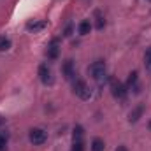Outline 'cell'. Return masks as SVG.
I'll use <instances>...</instances> for the list:
<instances>
[{
	"instance_id": "cell-13",
	"label": "cell",
	"mask_w": 151,
	"mask_h": 151,
	"mask_svg": "<svg viewBox=\"0 0 151 151\" xmlns=\"http://www.w3.org/2000/svg\"><path fill=\"white\" fill-rule=\"evenodd\" d=\"M90 30H91V23H90L88 19H84V21H81V23L77 25V32H79L81 35H88Z\"/></svg>"
},
{
	"instance_id": "cell-3",
	"label": "cell",
	"mask_w": 151,
	"mask_h": 151,
	"mask_svg": "<svg viewBox=\"0 0 151 151\" xmlns=\"http://www.w3.org/2000/svg\"><path fill=\"white\" fill-rule=\"evenodd\" d=\"M111 93H113L114 99L123 100V99L127 97V84H123V83L113 79V81H111Z\"/></svg>"
},
{
	"instance_id": "cell-14",
	"label": "cell",
	"mask_w": 151,
	"mask_h": 151,
	"mask_svg": "<svg viewBox=\"0 0 151 151\" xmlns=\"http://www.w3.org/2000/svg\"><path fill=\"white\" fill-rule=\"evenodd\" d=\"M7 141H9V132L7 130H0V151L7 150Z\"/></svg>"
},
{
	"instance_id": "cell-1",
	"label": "cell",
	"mask_w": 151,
	"mask_h": 151,
	"mask_svg": "<svg viewBox=\"0 0 151 151\" xmlns=\"http://www.w3.org/2000/svg\"><path fill=\"white\" fill-rule=\"evenodd\" d=\"M72 88H74V93L79 97V99H83V100L91 99V88H90L83 79H74Z\"/></svg>"
},
{
	"instance_id": "cell-17",
	"label": "cell",
	"mask_w": 151,
	"mask_h": 151,
	"mask_svg": "<svg viewBox=\"0 0 151 151\" xmlns=\"http://www.w3.org/2000/svg\"><path fill=\"white\" fill-rule=\"evenodd\" d=\"M11 47V40L4 35H0V51H7Z\"/></svg>"
},
{
	"instance_id": "cell-22",
	"label": "cell",
	"mask_w": 151,
	"mask_h": 151,
	"mask_svg": "<svg viewBox=\"0 0 151 151\" xmlns=\"http://www.w3.org/2000/svg\"><path fill=\"white\" fill-rule=\"evenodd\" d=\"M150 2H151V0H150Z\"/></svg>"
},
{
	"instance_id": "cell-4",
	"label": "cell",
	"mask_w": 151,
	"mask_h": 151,
	"mask_svg": "<svg viewBox=\"0 0 151 151\" xmlns=\"http://www.w3.org/2000/svg\"><path fill=\"white\" fill-rule=\"evenodd\" d=\"M28 137H30V142L35 144V146H40V144H44L47 141V134L42 128H32L30 134H28Z\"/></svg>"
},
{
	"instance_id": "cell-15",
	"label": "cell",
	"mask_w": 151,
	"mask_h": 151,
	"mask_svg": "<svg viewBox=\"0 0 151 151\" xmlns=\"http://www.w3.org/2000/svg\"><path fill=\"white\" fill-rule=\"evenodd\" d=\"M83 135H84V128L81 125H76L72 132V141H83Z\"/></svg>"
},
{
	"instance_id": "cell-11",
	"label": "cell",
	"mask_w": 151,
	"mask_h": 151,
	"mask_svg": "<svg viewBox=\"0 0 151 151\" xmlns=\"http://www.w3.org/2000/svg\"><path fill=\"white\" fill-rule=\"evenodd\" d=\"M90 150L91 151H104L106 150V144H104V141H102L100 137H95V139H91Z\"/></svg>"
},
{
	"instance_id": "cell-5",
	"label": "cell",
	"mask_w": 151,
	"mask_h": 151,
	"mask_svg": "<svg viewBox=\"0 0 151 151\" xmlns=\"http://www.w3.org/2000/svg\"><path fill=\"white\" fill-rule=\"evenodd\" d=\"M142 114H144V104H137V106L130 111V114H128V121H130V123H137V121L142 118Z\"/></svg>"
},
{
	"instance_id": "cell-8",
	"label": "cell",
	"mask_w": 151,
	"mask_h": 151,
	"mask_svg": "<svg viewBox=\"0 0 151 151\" xmlns=\"http://www.w3.org/2000/svg\"><path fill=\"white\" fill-rule=\"evenodd\" d=\"M39 77H40V81L44 83V84H49L53 79H51V70H49V67L46 65V63H42L40 67H39Z\"/></svg>"
},
{
	"instance_id": "cell-10",
	"label": "cell",
	"mask_w": 151,
	"mask_h": 151,
	"mask_svg": "<svg viewBox=\"0 0 151 151\" xmlns=\"http://www.w3.org/2000/svg\"><path fill=\"white\" fill-rule=\"evenodd\" d=\"M137 79H139V74H137V70L130 72V74H128V79H127V88L134 90L135 93L139 91V86H137Z\"/></svg>"
},
{
	"instance_id": "cell-6",
	"label": "cell",
	"mask_w": 151,
	"mask_h": 151,
	"mask_svg": "<svg viewBox=\"0 0 151 151\" xmlns=\"http://www.w3.org/2000/svg\"><path fill=\"white\" fill-rule=\"evenodd\" d=\"M47 27V21H44V19H34V21H28L27 23V30L28 32H40V30H44Z\"/></svg>"
},
{
	"instance_id": "cell-9",
	"label": "cell",
	"mask_w": 151,
	"mask_h": 151,
	"mask_svg": "<svg viewBox=\"0 0 151 151\" xmlns=\"http://www.w3.org/2000/svg\"><path fill=\"white\" fill-rule=\"evenodd\" d=\"M62 72L65 79H72L74 77V62L72 60H67L63 65H62Z\"/></svg>"
},
{
	"instance_id": "cell-18",
	"label": "cell",
	"mask_w": 151,
	"mask_h": 151,
	"mask_svg": "<svg viewBox=\"0 0 151 151\" xmlns=\"http://www.w3.org/2000/svg\"><path fill=\"white\" fill-rule=\"evenodd\" d=\"M72 151H84V142L83 141H72Z\"/></svg>"
},
{
	"instance_id": "cell-21",
	"label": "cell",
	"mask_w": 151,
	"mask_h": 151,
	"mask_svg": "<svg viewBox=\"0 0 151 151\" xmlns=\"http://www.w3.org/2000/svg\"><path fill=\"white\" fill-rule=\"evenodd\" d=\"M148 127H150V128H151V121H150V125H148Z\"/></svg>"
},
{
	"instance_id": "cell-2",
	"label": "cell",
	"mask_w": 151,
	"mask_h": 151,
	"mask_svg": "<svg viewBox=\"0 0 151 151\" xmlns=\"http://www.w3.org/2000/svg\"><path fill=\"white\" fill-rule=\"evenodd\" d=\"M88 72H90V76H91L93 79H100L102 76L106 74V62H104V60L93 62V63L88 67Z\"/></svg>"
},
{
	"instance_id": "cell-16",
	"label": "cell",
	"mask_w": 151,
	"mask_h": 151,
	"mask_svg": "<svg viewBox=\"0 0 151 151\" xmlns=\"http://www.w3.org/2000/svg\"><path fill=\"white\" fill-rule=\"evenodd\" d=\"M144 67L151 72V47H148L144 53Z\"/></svg>"
},
{
	"instance_id": "cell-7",
	"label": "cell",
	"mask_w": 151,
	"mask_h": 151,
	"mask_svg": "<svg viewBox=\"0 0 151 151\" xmlns=\"http://www.w3.org/2000/svg\"><path fill=\"white\" fill-rule=\"evenodd\" d=\"M60 55V46H58V39H53L51 44L47 46V58L49 60H56Z\"/></svg>"
},
{
	"instance_id": "cell-19",
	"label": "cell",
	"mask_w": 151,
	"mask_h": 151,
	"mask_svg": "<svg viewBox=\"0 0 151 151\" xmlns=\"http://www.w3.org/2000/svg\"><path fill=\"white\" fill-rule=\"evenodd\" d=\"M72 30H74V25L69 23V25L65 27V30H63V35H65V37H70V35H72Z\"/></svg>"
},
{
	"instance_id": "cell-12",
	"label": "cell",
	"mask_w": 151,
	"mask_h": 151,
	"mask_svg": "<svg viewBox=\"0 0 151 151\" xmlns=\"http://www.w3.org/2000/svg\"><path fill=\"white\" fill-rule=\"evenodd\" d=\"M93 16H95V28H97V30H102V28L106 27V19H104L102 12H100V11H95Z\"/></svg>"
},
{
	"instance_id": "cell-20",
	"label": "cell",
	"mask_w": 151,
	"mask_h": 151,
	"mask_svg": "<svg viewBox=\"0 0 151 151\" xmlns=\"http://www.w3.org/2000/svg\"><path fill=\"white\" fill-rule=\"evenodd\" d=\"M116 151H128V148H127V146H118Z\"/></svg>"
}]
</instances>
